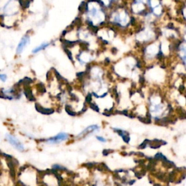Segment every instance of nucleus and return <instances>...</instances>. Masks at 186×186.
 Here are the masks:
<instances>
[{"mask_svg":"<svg viewBox=\"0 0 186 186\" xmlns=\"http://www.w3.org/2000/svg\"><path fill=\"white\" fill-rule=\"evenodd\" d=\"M177 13L181 23H186V0H182Z\"/></svg>","mask_w":186,"mask_h":186,"instance_id":"0eeeda50","label":"nucleus"},{"mask_svg":"<svg viewBox=\"0 0 186 186\" xmlns=\"http://www.w3.org/2000/svg\"><path fill=\"white\" fill-rule=\"evenodd\" d=\"M20 181L25 186H38L37 172L31 167L26 168L20 174Z\"/></svg>","mask_w":186,"mask_h":186,"instance_id":"7ed1b4c3","label":"nucleus"},{"mask_svg":"<svg viewBox=\"0 0 186 186\" xmlns=\"http://www.w3.org/2000/svg\"><path fill=\"white\" fill-rule=\"evenodd\" d=\"M6 140L8 143L13 146L15 150H17L20 152H23L26 150V146L24 143L21 141V140L18 138L15 135L10 134V133H7L5 135Z\"/></svg>","mask_w":186,"mask_h":186,"instance_id":"20e7f679","label":"nucleus"},{"mask_svg":"<svg viewBox=\"0 0 186 186\" xmlns=\"http://www.w3.org/2000/svg\"><path fill=\"white\" fill-rule=\"evenodd\" d=\"M29 41H30V39L28 36H25L22 38L21 41H20L19 43H18L17 50H16V52H17L18 54H21L23 52V50H25V48L26 47V46L29 44Z\"/></svg>","mask_w":186,"mask_h":186,"instance_id":"1a4fd4ad","label":"nucleus"},{"mask_svg":"<svg viewBox=\"0 0 186 186\" xmlns=\"http://www.w3.org/2000/svg\"><path fill=\"white\" fill-rule=\"evenodd\" d=\"M109 20L116 30L126 33L133 34L138 25L136 18L126 5H119L112 9Z\"/></svg>","mask_w":186,"mask_h":186,"instance_id":"f257e3e1","label":"nucleus"},{"mask_svg":"<svg viewBox=\"0 0 186 186\" xmlns=\"http://www.w3.org/2000/svg\"><path fill=\"white\" fill-rule=\"evenodd\" d=\"M2 95L4 98L10 99V100L15 99L18 96L17 90H16L14 87L2 89Z\"/></svg>","mask_w":186,"mask_h":186,"instance_id":"6e6552de","label":"nucleus"},{"mask_svg":"<svg viewBox=\"0 0 186 186\" xmlns=\"http://www.w3.org/2000/svg\"><path fill=\"white\" fill-rule=\"evenodd\" d=\"M148 141V140H145L144 142H143V143H142V144H141V145L139 146L140 148V149L145 148V147L147 146V144H148V143H147Z\"/></svg>","mask_w":186,"mask_h":186,"instance_id":"4468645a","label":"nucleus"},{"mask_svg":"<svg viewBox=\"0 0 186 186\" xmlns=\"http://www.w3.org/2000/svg\"><path fill=\"white\" fill-rule=\"evenodd\" d=\"M180 26H179L180 33V39L183 40V41H186V23H181Z\"/></svg>","mask_w":186,"mask_h":186,"instance_id":"9d476101","label":"nucleus"},{"mask_svg":"<svg viewBox=\"0 0 186 186\" xmlns=\"http://www.w3.org/2000/svg\"><path fill=\"white\" fill-rule=\"evenodd\" d=\"M49 45H50V43H48V42H44V43H42L39 46H36V47L32 50V52L34 54L38 53V52H39L40 51H42L43 50L46 49V48Z\"/></svg>","mask_w":186,"mask_h":186,"instance_id":"9b49d317","label":"nucleus"},{"mask_svg":"<svg viewBox=\"0 0 186 186\" xmlns=\"http://www.w3.org/2000/svg\"><path fill=\"white\" fill-rule=\"evenodd\" d=\"M100 127L98 124L90 125V126L86 127L84 130H82L79 134L76 135V139L77 140L84 139L86 138V137L90 136V135H92L96 132H100Z\"/></svg>","mask_w":186,"mask_h":186,"instance_id":"423d86ee","label":"nucleus"},{"mask_svg":"<svg viewBox=\"0 0 186 186\" xmlns=\"http://www.w3.org/2000/svg\"><path fill=\"white\" fill-rule=\"evenodd\" d=\"M70 137L68 133L66 132H60L58 135H55V136L50 137V138L46 139L44 143L46 145H58L60 143L66 142L69 140Z\"/></svg>","mask_w":186,"mask_h":186,"instance_id":"39448f33","label":"nucleus"},{"mask_svg":"<svg viewBox=\"0 0 186 186\" xmlns=\"http://www.w3.org/2000/svg\"><path fill=\"white\" fill-rule=\"evenodd\" d=\"M95 138L98 140L99 142H100V143L107 142V139H106L104 137H103V136H99V135H96Z\"/></svg>","mask_w":186,"mask_h":186,"instance_id":"f8f14e48","label":"nucleus"},{"mask_svg":"<svg viewBox=\"0 0 186 186\" xmlns=\"http://www.w3.org/2000/svg\"><path fill=\"white\" fill-rule=\"evenodd\" d=\"M7 80V76L5 74H0V81L2 82H5Z\"/></svg>","mask_w":186,"mask_h":186,"instance_id":"ddd939ff","label":"nucleus"},{"mask_svg":"<svg viewBox=\"0 0 186 186\" xmlns=\"http://www.w3.org/2000/svg\"><path fill=\"white\" fill-rule=\"evenodd\" d=\"M172 55L186 69V41L180 39L173 43Z\"/></svg>","mask_w":186,"mask_h":186,"instance_id":"f03ea898","label":"nucleus"}]
</instances>
